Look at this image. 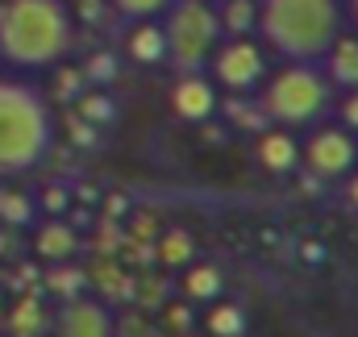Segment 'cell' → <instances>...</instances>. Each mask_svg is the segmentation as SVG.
<instances>
[{
    "instance_id": "obj_25",
    "label": "cell",
    "mask_w": 358,
    "mask_h": 337,
    "mask_svg": "<svg viewBox=\"0 0 358 337\" xmlns=\"http://www.w3.org/2000/svg\"><path fill=\"white\" fill-rule=\"evenodd\" d=\"M342 179H346V204L358 208V167L350 171V175H342Z\"/></svg>"
},
{
    "instance_id": "obj_22",
    "label": "cell",
    "mask_w": 358,
    "mask_h": 337,
    "mask_svg": "<svg viewBox=\"0 0 358 337\" xmlns=\"http://www.w3.org/2000/svg\"><path fill=\"white\" fill-rule=\"evenodd\" d=\"M113 108L104 104V96L100 92H92V96H80V117H96V121H104Z\"/></svg>"
},
{
    "instance_id": "obj_11",
    "label": "cell",
    "mask_w": 358,
    "mask_h": 337,
    "mask_svg": "<svg viewBox=\"0 0 358 337\" xmlns=\"http://www.w3.org/2000/svg\"><path fill=\"white\" fill-rule=\"evenodd\" d=\"M259 163H263L271 175L296 171V163H300V142H296L283 125H271V129H263V138H259Z\"/></svg>"
},
{
    "instance_id": "obj_3",
    "label": "cell",
    "mask_w": 358,
    "mask_h": 337,
    "mask_svg": "<svg viewBox=\"0 0 358 337\" xmlns=\"http://www.w3.org/2000/svg\"><path fill=\"white\" fill-rule=\"evenodd\" d=\"M55 142L46 96L25 80H0V179L34 171Z\"/></svg>"
},
{
    "instance_id": "obj_6",
    "label": "cell",
    "mask_w": 358,
    "mask_h": 337,
    "mask_svg": "<svg viewBox=\"0 0 358 337\" xmlns=\"http://www.w3.org/2000/svg\"><path fill=\"white\" fill-rule=\"evenodd\" d=\"M208 71L225 92H250L263 84L267 76V55L255 38L238 34V38H221L217 50L208 55Z\"/></svg>"
},
{
    "instance_id": "obj_8",
    "label": "cell",
    "mask_w": 358,
    "mask_h": 337,
    "mask_svg": "<svg viewBox=\"0 0 358 337\" xmlns=\"http://www.w3.org/2000/svg\"><path fill=\"white\" fill-rule=\"evenodd\" d=\"M55 337H117L113 313L92 300V296H67V304L59 308Z\"/></svg>"
},
{
    "instance_id": "obj_26",
    "label": "cell",
    "mask_w": 358,
    "mask_h": 337,
    "mask_svg": "<svg viewBox=\"0 0 358 337\" xmlns=\"http://www.w3.org/2000/svg\"><path fill=\"white\" fill-rule=\"evenodd\" d=\"M342 8H346V17H350V25L358 29V0H342Z\"/></svg>"
},
{
    "instance_id": "obj_7",
    "label": "cell",
    "mask_w": 358,
    "mask_h": 337,
    "mask_svg": "<svg viewBox=\"0 0 358 337\" xmlns=\"http://www.w3.org/2000/svg\"><path fill=\"white\" fill-rule=\"evenodd\" d=\"M300 159L317 179H342L358 167V138L346 125H317L304 138Z\"/></svg>"
},
{
    "instance_id": "obj_21",
    "label": "cell",
    "mask_w": 358,
    "mask_h": 337,
    "mask_svg": "<svg viewBox=\"0 0 358 337\" xmlns=\"http://www.w3.org/2000/svg\"><path fill=\"white\" fill-rule=\"evenodd\" d=\"M338 117L350 134H358V87H346V100L338 104Z\"/></svg>"
},
{
    "instance_id": "obj_20",
    "label": "cell",
    "mask_w": 358,
    "mask_h": 337,
    "mask_svg": "<svg viewBox=\"0 0 358 337\" xmlns=\"http://www.w3.org/2000/svg\"><path fill=\"white\" fill-rule=\"evenodd\" d=\"M67 204H71V196H67V187H59V183H50V187L42 192V208H46L50 217H59V213H67Z\"/></svg>"
},
{
    "instance_id": "obj_15",
    "label": "cell",
    "mask_w": 358,
    "mask_h": 337,
    "mask_svg": "<svg viewBox=\"0 0 358 337\" xmlns=\"http://www.w3.org/2000/svg\"><path fill=\"white\" fill-rule=\"evenodd\" d=\"M183 296L187 300H217L221 296V271L208 262H196L183 271Z\"/></svg>"
},
{
    "instance_id": "obj_23",
    "label": "cell",
    "mask_w": 358,
    "mask_h": 337,
    "mask_svg": "<svg viewBox=\"0 0 358 337\" xmlns=\"http://www.w3.org/2000/svg\"><path fill=\"white\" fill-rule=\"evenodd\" d=\"M113 71H117L113 59H108V55H96L88 67H84V80H113Z\"/></svg>"
},
{
    "instance_id": "obj_12",
    "label": "cell",
    "mask_w": 358,
    "mask_h": 337,
    "mask_svg": "<svg viewBox=\"0 0 358 337\" xmlns=\"http://www.w3.org/2000/svg\"><path fill=\"white\" fill-rule=\"evenodd\" d=\"M129 59L134 63H167V38H163V25H155V17H146L129 29Z\"/></svg>"
},
{
    "instance_id": "obj_27",
    "label": "cell",
    "mask_w": 358,
    "mask_h": 337,
    "mask_svg": "<svg viewBox=\"0 0 358 337\" xmlns=\"http://www.w3.org/2000/svg\"><path fill=\"white\" fill-rule=\"evenodd\" d=\"M187 321H192V317H187V308H171V325H187Z\"/></svg>"
},
{
    "instance_id": "obj_10",
    "label": "cell",
    "mask_w": 358,
    "mask_h": 337,
    "mask_svg": "<svg viewBox=\"0 0 358 337\" xmlns=\"http://www.w3.org/2000/svg\"><path fill=\"white\" fill-rule=\"evenodd\" d=\"M321 71L329 76L334 87H358V29L355 34H338L334 46L321 55Z\"/></svg>"
},
{
    "instance_id": "obj_17",
    "label": "cell",
    "mask_w": 358,
    "mask_h": 337,
    "mask_svg": "<svg viewBox=\"0 0 358 337\" xmlns=\"http://www.w3.org/2000/svg\"><path fill=\"white\" fill-rule=\"evenodd\" d=\"M0 221H4V225H29V221H34V204H29V196H25V192H8V187H0Z\"/></svg>"
},
{
    "instance_id": "obj_5",
    "label": "cell",
    "mask_w": 358,
    "mask_h": 337,
    "mask_svg": "<svg viewBox=\"0 0 358 337\" xmlns=\"http://www.w3.org/2000/svg\"><path fill=\"white\" fill-rule=\"evenodd\" d=\"M163 38H167V63H171L176 76L204 71L208 55L225 38L217 4L213 0H171L167 21H163Z\"/></svg>"
},
{
    "instance_id": "obj_2",
    "label": "cell",
    "mask_w": 358,
    "mask_h": 337,
    "mask_svg": "<svg viewBox=\"0 0 358 337\" xmlns=\"http://www.w3.org/2000/svg\"><path fill=\"white\" fill-rule=\"evenodd\" d=\"M267 50L287 63H321L334 38L346 29L342 0H259V21Z\"/></svg>"
},
{
    "instance_id": "obj_1",
    "label": "cell",
    "mask_w": 358,
    "mask_h": 337,
    "mask_svg": "<svg viewBox=\"0 0 358 337\" xmlns=\"http://www.w3.org/2000/svg\"><path fill=\"white\" fill-rule=\"evenodd\" d=\"M71 13L63 0H0V59L21 71L63 63L71 50Z\"/></svg>"
},
{
    "instance_id": "obj_19",
    "label": "cell",
    "mask_w": 358,
    "mask_h": 337,
    "mask_svg": "<svg viewBox=\"0 0 358 337\" xmlns=\"http://www.w3.org/2000/svg\"><path fill=\"white\" fill-rule=\"evenodd\" d=\"M108 4L129 21H146V17H163L171 0H108Z\"/></svg>"
},
{
    "instance_id": "obj_16",
    "label": "cell",
    "mask_w": 358,
    "mask_h": 337,
    "mask_svg": "<svg viewBox=\"0 0 358 337\" xmlns=\"http://www.w3.org/2000/svg\"><path fill=\"white\" fill-rule=\"evenodd\" d=\"M204 325H208V334H213V337H242V334H246V313H242V304L213 300V308H208Z\"/></svg>"
},
{
    "instance_id": "obj_14",
    "label": "cell",
    "mask_w": 358,
    "mask_h": 337,
    "mask_svg": "<svg viewBox=\"0 0 358 337\" xmlns=\"http://www.w3.org/2000/svg\"><path fill=\"white\" fill-rule=\"evenodd\" d=\"M217 17H221V34H225V38L250 34L255 21H259V0H221Z\"/></svg>"
},
{
    "instance_id": "obj_18",
    "label": "cell",
    "mask_w": 358,
    "mask_h": 337,
    "mask_svg": "<svg viewBox=\"0 0 358 337\" xmlns=\"http://www.w3.org/2000/svg\"><path fill=\"white\" fill-rule=\"evenodd\" d=\"M159 258H163L167 266H183V262L192 258V238H187L183 229H171V234H163V246H159Z\"/></svg>"
},
{
    "instance_id": "obj_9",
    "label": "cell",
    "mask_w": 358,
    "mask_h": 337,
    "mask_svg": "<svg viewBox=\"0 0 358 337\" xmlns=\"http://www.w3.org/2000/svg\"><path fill=\"white\" fill-rule=\"evenodd\" d=\"M171 108H176L179 121H208L217 113V87L208 84L200 71H187L171 87Z\"/></svg>"
},
{
    "instance_id": "obj_13",
    "label": "cell",
    "mask_w": 358,
    "mask_h": 337,
    "mask_svg": "<svg viewBox=\"0 0 358 337\" xmlns=\"http://www.w3.org/2000/svg\"><path fill=\"white\" fill-rule=\"evenodd\" d=\"M80 246V238H76V229L71 225H63V221H46L42 229H38V238H34V250L42 254L46 262H67L71 254Z\"/></svg>"
},
{
    "instance_id": "obj_4",
    "label": "cell",
    "mask_w": 358,
    "mask_h": 337,
    "mask_svg": "<svg viewBox=\"0 0 358 337\" xmlns=\"http://www.w3.org/2000/svg\"><path fill=\"white\" fill-rule=\"evenodd\" d=\"M263 96L259 108L267 117V125H283V129H300V125H317L329 113L334 100V84L321 71V63H287L279 71L263 76Z\"/></svg>"
},
{
    "instance_id": "obj_24",
    "label": "cell",
    "mask_w": 358,
    "mask_h": 337,
    "mask_svg": "<svg viewBox=\"0 0 358 337\" xmlns=\"http://www.w3.org/2000/svg\"><path fill=\"white\" fill-rule=\"evenodd\" d=\"M13 325L34 329V325H38V300H29V296H25V300H21V308L13 313Z\"/></svg>"
}]
</instances>
